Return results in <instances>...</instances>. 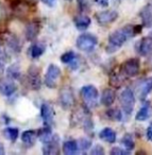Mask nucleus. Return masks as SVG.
<instances>
[{
    "instance_id": "nucleus-30",
    "label": "nucleus",
    "mask_w": 152,
    "mask_h": 155,
    "mask_svg": "<svg viewBox=\"0 0 152 155\" xmlns=\"http://www.w3.org/2000/svg\"><path fill=\"white\" fill-rule=\"evenodd\" d=\"M106 115L113 121H120L122 119V114L118 108H111L106 112Z\"/></svg>"
},
{
    "instance_id": "nucleus-29",
    "label": "nucleus",
    "mask_w": 152,
    "mask_h": 155,
    "mask_svg": "<svg viewBox=\"0 0 152 155\" xmlns=\"http://www.w3.org/2000/svg\"><path fill=\"white\" fill-rule=\"evenodd\" d=\"M8 77L11 80H15V79H19L20 78V69L17 65H12L8 69Z\"/></svg>"
},
{
    "instance_id": "nucleus-8",
    "label": "nucleus",
    "mask_w": 152,
    "mask_h": 155,
    "mask_svg": "<svg viewBox=\"0 0 152 155\" xmlns=\"http://www.w3.org/2000/svg\"><path fill=\"white\" fill-rule=\"evenodd\" d=\"M81 96H82V98H83L84 102L86 103V106H88L90 104L95 106L96 100H97V98H98L99 94L95 86H93V85H86V86L82 87Z\"/></svg>"
},
{
    "instance_id": "nucleus-6",
    "label": "nucleus",
    "mask_w": 152,
    "mask_h": 155,
    "mask_svg": "<svg viewBox=\"0 0 152 155\" xmlns=\"http://www.w3.org/2000/svg\"><path fill=\"white\" fill-rule=\"evenodd\" d=\"M59 101L60 104L64 110H69L76 103L75 95H73V89L69 86L63 87L60 91V96H59Z\"/></svg>"
},
{
    "instance_id": "nucleus-9",
    "label": "nucleus",
    "mask_w": 152,
    "mask_h": 155,
    "mask_svg": "<svg viewBox=\"0 0 152 155\" xmlns=\"http://www.w3.org/2000/svg\"><path fill=\"white\" fill-rule=\"evenodd\" d=\"M97 22L101 26H107L112 22L116 21L118 18V13L114 10H109V11H102L99 12L95 15Z\"/></svg>"
},
{
    "instance_id": "nucleus-31",
    "label": "nucleus",
    "mask_w": 152,
    "mask_h": 155,
    "mask_svg": "<svg viewBox=\"0 0 152 155\" xmlns=\"http://www.w3.org/2000/svg\"><path fill=\"white\" fill-rule=\"evenodd\" d=\"M18 134H19V131L16 127H7L5 130V135L7 136L8 139L12 140V141H15L17 139Z\"/></svg>"
},
{
    "instance_id": "nucleus-23",
    "label": "nucleus",
    "mask_w": 152,
    "mask_h": 155,
    "mask_svg": "<svg viewBox=\"0 0 152 155\" xmlns=\"http://www.w3.org/2000/svg\"><path fill=\"white\" fill-rule=\"evenodd\" d=\"M37 137L36 132H34L33 130H28V131L24 132L22 135V140L25 144L31 147L35 143V139Z\"/></svg>"
},
{
    "instance_id": "nucleus-32",
    "label": "nucleus",
    "mask_w": 152,
    "mask_h": 155,
    "mask_svg": "<svg viewBox=\"0 0 152 155\" xmlns=\"http://www.w3.org/2000/svg\"><path fill=\"white\" fill-rule=\"evenodd\" d=\"M78 144H79V149H81L82 151H87L92 147V141L87 138H82L78 142Z\"/></svg>"
},
{
    "instance_id": "nucleus-1",
    "label": "nucleus",
    "mask_w": 152,
    "mask_h": 155,
    "mask_svg": "<svg viewBox=\"0 0 152 155\" xmlns=\"http://www.w3.org/2000/svg\"><path fill=\"white\" fill-rule=\"evenodd\" d=\"M140 32V26H124L119 30L114 31L109 36L110 47H112V50H116L117 48L121 47L128 39L133 37L135 34Z\"/></svg>"
},
{
    "instance_id": "nucleus-42",
    "label": "nucleus",
    "mask_w": 152,
    "mask_h": 155,
    "mask_svg": "<svg viewBox=\"0 0 152 155\" xmlns=\"http://www.w3.org/2000/svg\"><path fill=\"white\" fill-rule=\"evenodd\" d=\"M68 1H73V0H68Z\"/></svg>"
},
{
    "instance_id": "nucleus-37",
    "label": "nucleus",
    "mask_w": 152,
    "mask_h": 155,
    "mask_svg": "<svg viewBox=\"0 0 152 155\" xmlns=\"http://www.w3.org/2000/svg\"><path fill=\"white\" fill-rule=\"evenodd\" d=\"M95 2L100 7H107L109 5V0H95Z\"/></svg>"
},
{
    "instance_id": "nucleus-38",
    "label": "nucleus",
    "mask_w": 152,
    "mask_h": 155,
    "mask_svg": "<svg viewBox=\"0 0 152 155\" xmlns=\"http://www.w3.org/2000/svg\"><path fill=\"white\" fill-rule=\"evenodd\" d=\"M56 1V0H42V2L45 3V5H48V7H52V5H54Z\"/></svg>"
},
{
    "instance_id": "nucleus-28",
    "label": "nucleus",
    "mask_w": 152,
    "mask_h": 155,
    "mask_svg": "<svg viewBox=\"0 0 152 155\" xmlns=\"http://www.w3.org/2000/svg\"><path fill=\"white\" fill-rule=\"evenodd\" d=\"M121 141H122V144H123L124 148H126L127 150L131 151L135 148V141H134V139H133V136L131 135V134L124 135Z\"/></svg>"
},
{
    "instance_id": "nucleus-22",
    "label": "nucleus",
    "mask_w": 152,
    "mask_h": 155,
    "mask_svg": "<svg viewBox=\"0 0 152 155\" xmlns=\"http://www.w3.org/2000/svg\"><path fill=\"white\" fill-rule=\"evenodd\" d=\"M151 114H152L151 106H150L149 103H146L145 105L137 112L136 116H135V119H136L137 121H145L150 118Z\"/></svg>"
},
{
    "instance_id": "nucleus-2",
    "label": "nucleus",
    "mask_w": 152,
    "mask_h": 155,
    "mask_svg": "<svg viewBox=\"0 0 152 155\" xmlns=\"http://www.w3.org/2000/svg\"><path fill=\"white\" fill-rule=\"evenodd\" d=\"M120 104L127 115H131L135 106V95L131 88H126L120 94Z\"/></svg>"
},
{
    "instance_id": "nucleus-14",
    "label": "nucleus",
    "mask_w": 152,
    "mask_h": 155,
    "mask_svg": "<svg viewBox=\"0 0 152 155\" xmlns=\"http://www.w3.org/2000/svg\"><path fill=\"white\" fill-rule=\"evenodd\" d=\"M127 78L128 77L120 69L118 71H113L111 77H110V85L112 87H115V88H119L124 83Z\"/></svg>"
},
{
    "instance_id": "nucleus-26",
    "label": "nucleus",
    "mask_w": 152,
    "mask_h": 155,
    "mask_svg": "<svg viewBox=\"0 0 152 155\" xmlns=\"http://www.w3.org/2000/svg\"><path fill=\"white\" fill-rule=\"evenodd\" d=\"M37 136H39V138L41 139V141L44 142V143H48V142H50L51 140H53L54 137H56V136L52 135L51 130H50L49 127H47L46 129H41V131L39 132Z\"/></svg>"
},
{
    "instance_id": "nucleus-13",
    "label": "nucleus",
    "mask_w": 152,
    "mask_h": 155,
    "mask_svg": "<svg viewBox=\"0 0 152 155\" xmlns=\"http://www.w3.org/2000/svg\"><path fill=\"white\" fill-rule=\"evenodd\" d=\"M17 87H16L15 83L11 80V79H8V80H0V93L2 94L5 97H10L16 91Z\"/></svg>"
},
{
    "instance_id": "nucleus-15",
    "label": "nucleus",
    "mask_w": 152,
    "mask_h": 155,
    "mask_svg": "<svg viewBox=\"0 0 152 155\" xmlns=\"http://www.w3.org/2000/svg\"><path fill=\"white\" fill-rule=\"evenodd\" d=\"M152 91V78H148L138 85V97L144 100Z\"/></svg>"
},
{
    "instance_id": "nucleus-12",
    "label": "nucleus",
    "mask_w": 152,
    "mask_h": 155,
    "mask_svg": "<svg viewBox=\"0 0 152 155\" xmlns=\"http://www.w3.org/2000/svg\"><path fill=\"white\" fill-rule=\"evenodd\" d=\"M138 53L143 56H149L152 54V37H144L138 43Z\"/></svg>"
},
{
    "instance_id": "nucleus-33",
    "label": "nucleus",
    "mask_w": 152,
    "mask_h": 155,
    "mask_svg": "<svg viewBox=\"0 0 152 155\" xmlns=\"http://www.w3.org/2000/svg\"><path fill=\"white\" fill-rule=\"evenodd\" d=\"M130 153L129 150H123L121 148H113L111 150L112 155H128Z\"/></svg>"
},
{
    "instance_id": "nucleus-7",
    "label": "nucleus",
    "mask_w": 152,
    "mask_h": 155,
    "mask_svg": "<svg viewBox=\"0 0 152 155\" xmlns=\"http://www.w3.org/2000/svg\"><path fill=\"white\" fill-rule=\"evenodd\" d=\"M120 70L128 78H133L138 74L140 70V63L138 58H129L120 67Z\"/></svg>"
},
{
    "instance_id": "nucleus-10",
    "label": "nucleus",
    "mask_w": 152,
    "mask_h": 155,
    "mask_svg": "<svg viewBox=\"0 0 152 155\" xmlns=\"http://www.w3.org/2000/svg\"><path fill=\"white\" fill-rule=\"evenodd\" d=\"M41 116L44 120V123H45L46 127H51V125H53V108L52 106H50L48 103H44L41 107Z\"/></svg>"
},
{
    "instance_id": "nucleus-17",
    "label": "nucleus",
    "mask_w": 152,
    "mask_h": 155,
    "mask_svg": "<svg viewBox=\"0 0 152 155\" xmlns=\"http://www.w3.org/2000/svg\"><path fill=\"white\" fill-rule=\"evenodd\" d=\"M116 99V93L111 88H105L101 95V104L104 106H111Z\"/></svg>"
},
{
    "instance_id": "nucleus-25",
    "label": "nucleus",
    "mask_w": 152,
    "mask_h": 155,
    "mask_svg": "<svg viewBox=\"0 0 152 155\" xmlns=\"http://www.w3.org/2000/svg\"><path fill=\"white\" fill-rule=\"evenodd\" d=\"M45 45L43 43H35L34 45L31 46L30 48V55L33 58H37L41 55H43L44 52H45Z\"/></svg>"
},
{
    "instance_id": "nucleus-5",
    "label": "nucleus",
    "mask_w": 152,
    "mask_h": 155,
    "mask_svg": "<svg viewBox=\"0 0 152 155\" xmlns=\"http://www.w3.org/2000/svg\"><path fill=\"white\" fill-rule=\"evenodd\" d=\"M27 82L31 89L33 91H39L42 87L43 81H42L41 72H39V67L36 66H31L28 70V74H27Z\"/></svg>"
},
{
    "instance_id": "nucleus-40",
    "label": "nucleus",
    "mask_w": 152,
    "mask_h": 155,
    "mask_svg": "<svg viewBox=\"0 0 152 155\" xmlns=\"http://www.w3.org/2000/svg\"><path fill=\"white\" fill-rule=\"evenodd\" d=\"M2 56H3V53H2V51H1V46H0V60H1V61H3Z\"/></svg>"
},
{
    "instance_id": "nucleus-20",
    "label": "nucleus",
    "mask_w": 152,
    "mask_h": 155,
    "mask_svg": "<svg viewBox=\"0 0 152 155\" xmlns=\"http://www.w3.org/2000/svg\"><path fill=\"white\" fill-rule=\"evenodd\" d=\"M73 22H75V26L79 30H85V29H87L90 26L92 20L86 15H79V16H76L75 19H73Z\"/></svg>"
},
{
    "instance_id": "nucleus-39",
    "label": "nucleus",
    "mask_w": 152,
    "mask_h": 155,
    "mask_svg": "<svg viewBox=\"0 0 152 155\" xmlns=\"http://www.w3.org/2000/svg\"><path fill=\"white\" fill-rule=\"evenodd\" d=\"M5 154V148H3L2 143H0V155Z\"/></svg>"
},
{
    "instance_id": "nucleus-11",
    "label": "nucleus",
    "mask_w": 152,
    "mask_h": 155,
    "mask_svg": "<svg viewBox=\"0 0 152 155\" xmlns=\"http://www.w3.org/2000/svg\"><path fill=\"white\" fill-rule=\"evenodd\" d=\"M41 31V26L37 21H30L26 26V30H25V35H26L27 41H32L37 37Z\"/></svg>"
},
{
    "instance_id": "nucleus-19",
    "label": "nucleus",
    "mask_w": 152,
    "mask_h": 155,
    "mask_svg": "<svg viewBox=\"0 0 152 155\" xmlns=\"http://www.w3.org/2000/svg\"><path fill=\"white\" fill-rule=\"evenodd\" d=\"M79 150V144L76 140H66L63 143V153L66 155H73Z\"/></svg>"
},
{
    "instance_id": "nucleus-36",
    "label": "nucleus",
    "mask_w": 152,
    "mask_h": 155,
    "mask_svg": "<svg viewBox=\"0 0 152 155\" xmlns=\"http://www.w3.org/2000/svg\"><path fill=\"white\" fill-rule=\"evenodd\" d=\"M147 138H148V140L149 141H152V123H150V125L148 127V129H147Z\"/></svg>"
},
{
    "instance_id": "nucleus-21",
    "label": "nucleus",
    "mask_w": 152,
    "mask_h": 155,
    "mask_svg": "<svg viewBox=\"0 0 152 155\" xmlns=\"http://www.w3.org/2000/svg\"><path fill=\"white\" fill-rule=\"evenodd\" d=\"M54 137L53 140H51L48 143H45V147L43 148V153L47 155H56L60 153V149H59L58 140Z\"/></svg>"
},
{
    "instance_id": "nucleus-27",
    "label": "nucleus",
    "mask_w": 152,
    "mask_h": 155,
    "mask_svg": "<svg viewBox=\"0 0 152 155\" xmlns=\"http://www.w3.org/2000/svg\"><path fill=\"white\" fill-rule=\"evenodd\" d=\"M61 61H62L64 64H69V65L76 64V62H77V55H76V53L73 51L65 52V53L61 56Z\"/></svg>"
},
{
    "instance_id": "nucleus-16",
    "label": "nucleus",
    "mask_w": 152,
    "mask_h": 155,
    "mask_svg": "<svg viewBox=\"0 0 152 155\" xmlns=\"http://www.w3.org/2000/svg\"><path fill=\"white\" fill-rule=\"evenodd\" d=\"M141 20H143V24L147 28H151L152 27V5H148L145 8H143L139 13Z\"/></svg>"
},
{
    "instance_id": "nucleus-34",
    "label": "nucleus",
    "mask_w": 152,
    "mask_h": 155,
    "mask_svg": "<svg viewBox=\"0 0 152 155\" xmlns=\"http://www.w3.org/2000/svg\"><path fill=\"white\" fill-rule=\"evenodd\" d=\"M90 154L92 155H103L104 154V149H103L101 146H99V144H97V146H95L94 149L90 151Z\"/></svg>"
},
{
    "instance_id": "nucleus-24",
    "label": "nucleus",
    "mask_w": 152,
    "mask_h": 155,
    "mask_svg": "<svg viewBox=\"0 0 152 155\" xmlns=\"http://www.w3.org/2000/svg\"><path fill=\"white\" fill-rule=\"evenodd\" d=\"M7 45L11 50H13L14 52H19L22 50V44H20L19 39L15 36V35L11 34L7 37Z\"/></svg>"
},
{
    "instance_id": "nucleus-3",
    "label": "nucleus",
    "mask_w": 152,
    "mask_h": 155,
    "mask_svg": "<svg viewBox=\"0 0 152 155\" xmlns=\"http://www.w3.org/2000/svg\"><path fill=\"white\" fill-rule=\"evenodd\" d=\"M61 78V69L56 65H49L47 72L44 78V83L49 88H56L58 86L59 79Z\"/></svg>"
},
{
    "instance_id": "nucleus-35",
    "label": "nucleus",
    "mask_w": 152,
    "mask_h": 155,
    "mask_svg": "<svg viewBox=\"0 0 152 155\" xmlns=\"http://www.w3.org/2000/svg\"><path fill=\"white\" fill-rule=\"evenodd\" d=\"M5 16H7V10H5V8L0 3V20L5 19Z\"/></svg>"
},
{
    "instance_id": "nucleus-41",
    "label": "nucleus",
    "mask_w": 152,
    "mask_h": 155,
    "mask_svg": "<svg viewBox=\"0 0 152 155\" xmlns=\"http://www.w3.org/2000/svg\"><path fill=\"white\" fill-rule=\"evenodd\" d=\"M84 1H85V0H79V3L80 5H82V3H84Z\"/></svg>"
},
{
    "instance_id": "nucleus-4",
    "label": "nucleus",
    "mask_w": 152,
    "mask_h": 155,
    "mask_svg": "<svg viewBox=\"0 0 152 155\" xmlns=\"http://www.w3.org/2000/svg\"><path fill=\"white\" fill-rule=\"evenodd\" d=\"M98 44V39L93 34H82L77 39V47L81 51H92Z\"/></svg>"
},
{
    "instance_id": "nucleus-18",
    "label": "nucleus",
    "mask_w": 152,
    "mask_h": 155,
    "mask_svg": "<svg viewBox=\"0 0 152 155\" xmlns=\"http://www.w3.org/2000/svg\"><path fill=\"white\" fill-rule=\"evenodd\" d=\"M99 137L104 141L109 142V143H114L117 139V135H116L115 131L112 130L111 127H105L99 133Z\"/></svg>"
}]
</instances>
